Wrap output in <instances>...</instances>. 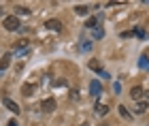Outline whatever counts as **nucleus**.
Masks as SVG:
<instances>
[{
	"label": "nucleus",
	"mask_w": 149,
	"mask_h": 126,
	"mask_svg": "<svg viewBox=\"0 0 149 126\" xmlns=\"http://www.w3.org/2000/svg\"><path fill=\"white\" fill-rule=\"evenodd\" d=\"M134 34H136L139 38H145V36H147V32H145V30H141V28H136V30H134Z\"/></svg>",
	"instance_id": "obj_20"
},
{
	"label": "nucleus",
	"mask_w": 149,
	"mask_h": 126,
	"mask_svg": "<svg viewBox=\"0 0 149 126\" xmlns=\"http://www.w3.org/2000/svg\"><path fill=\"white\" fill-rule=\"evenodd\" d=\"M17 15H30V9H28V6H17Z\"/></svg>",
	"instance_id": "obj_15"
},
{
	"label": "nucleus",
	"mask_w": 149,
	"mask_h": 126,
	"mask_svg": "<svg viewBox=\"0 0 149 126\" xmlns=\"http://www.w3.org/2000/svg\"><path fill=\"white\" fill-rule=\"evenodd\" d=\"M100 19H102V15H98V17H90V19H87V22H85V28H90V30H94V28H98Z\"/></svg>",
	"instance_id": "obj_7"
},
{
	"label": "nucleus",
	"mask_w": 149,
	"mask_h": 126,
	"mask_svg": "<svg viewBox=\"0 0 149 126\" xmlns=\"http://www.w3.org/2000/svg\"><path fill=\"white\" fill-rule=\"evenodd\" d=\"M90 69H92V71H96L98 75L102 73V69H100V64H98V62H90Z\"/></svg>",
	"instance_id": "obj_19"
},
{
	"label": "nucleus",
	"mask_w": 149,
	"mask_h": 126,
	"mask_svg": "<svg viewBox=\"0 0 149 126\" xmlns=\"http://www.w3.org/2000/svg\"><path fill=\"white\" fill-rule=\"evenodd\" d=\"M130 96L134 98V101H143V96H145V92H143V88H141V85H134V88L130 90Z\"/></svg>",
	"instance_id": "obj_5"
},
{
	"label": "nucleus",
	"mask_w": 149,
	"mask_h": 126,
	"mask_svg": "<svg viewBox=\"0 0 149 126\" xmlns=\"http://www.w3.org/2000/svg\"><path fill=\"white\" fill-rule=\"evenodd\" d=\"M2 105L11 111V113H15V116H19V111H22V109H19V105L15 101H11V98H2Z\"/></svg>",
	"instance_id": "obj_3"
},
{
	"label": "nucleus",
	"mask_w": 149,
	"mask_h": 126,
	"mask_svg": "<svg viewBox=\"0 0 149 126\" xmlns=\"http://www.w3.org/2000/svg\"><path fill=\"white\" fill-rule=\"evenodd\" d=\"M81 51H92V41H83L81 43Z\"/></svg>",
	"instance_id": "obj_17"
},
{
	"label": "nucleus",
	"mask_w": 149,
	"mask_h": 126,
	"mask_svg": "<svg viewBox=\"0 0 149 126\" xmlns=\"http://www.w3.org/2000/svg\"><path fill=\"white\" fill-rule=\"evenodd\" d=\"M15 54L17 56H26V54H28V45H24V47H15Z\"/></svg>",
	"instance_id": "obj_16"
},
{
	"label": "nucleus",
	"mask_w": 149,
	"mask_h": 126,
	"mask_svg": "<svg viewBox=\"0 0 149 126\" xmlns=\"http://www.w3.org/2000/svg\"><path fill=\"white\" fill-rule=\"evenodd\" d=\"M139 69H143V71L149 69V58H147V56H141V58H139Z\"/></svg>",
	"instance_id": "obj_11"
},
{
	"label": "nucleus",
	"mask_w": 149,
	"mask_h": 126,
	"mask_svg": "<svg viewBox=\"0 0 149 126\" xmlns=\"http://www.w3.org/2000/svg\"><path fill=\"white\" fill-rule=\"evenodd\" d=\"M2 26H4L6 30H11V32H13V30H17L22 24H19V17H17V15H9V17H4V19H2Z\"/></svg>",
	"instance_id": "obj_1"
},
{
	"label": "nucleus",
	"mask_w": 149,
	"mask_h": 126,
	"mask_svg": "<svg viewBox=\"0 0 149 126\" xmlns=\"http://www.w3.org/2000/svg\"><path fill=\"white\" fill-rule=\"evenodd\" d=\"M92 38H96V41H98V38H104V30L100 28V26H98V28H94L92 30Z\"/></svg>",
	"instance_id": "obj_10"
},
{
	"label": "nucleus",
	"mask_w": 149,
	"mask_h": 126,
	"mask_svg": "<svg viewBox=\"0 0 149 126\" xmlns=\"http://www.w3.org/2000/svg\"><path fill=\"white\" fill-rule=\"evenodd\" d=\"M113 92H121V83L115 81V83H113Z\"/></svg>",
	"instance_id": "obj_21"
},
{
	"label": "nucleus",
	"mask_w": 149,
	"mask_h": 126,
	"mask_svg": "<svg viewBox=\"0 0 149 126\" xmlns=\"http://www.w3.org/2000/svg\"><path fill=\"white\" fill-rule=\"evenodd\" d=\"M45 26H47V30H53V32H60V30H62V22H60V19H49Z\"/></svg>",
	"instance_id": "obj_6"
},
{
	"label": "nucleus",
	"mask_w": 149,
	"mask_h": 126,
	"mask_svg": "<svg viewBox=\"0 0 149 126\" xmlns=\"http://www.w3.org/2000/svg\"><path fill=\"white\" fill-rule=\"evenodd\" d=\"M6 126H17V120H9V124Z\"/></svg>",
	"instance_id": "obj_22"
},
{
	"label": "nucleus",
	"mask_w": 149,
	"mask_h": 126,
	"mask_svg": "<svg viewBox=\"0 0 149 126\" xmlns=\"http://www.w3.org/2000/svg\"><path fill=\"white\" fill-rule=\"evenodd\" d=\"M6 66H9V56H4L2 60H0V73H2V71L6 69Z\"/></svg>",
	"instance_id": "obj_18"
},
{
	"label": "nucleus",
	"mask_w": 149,
	"mask_h": 126,
	"mask_svg": "<svg viewBox=\"0 0 149 126\" xmlns=\"http://www.w3.org/2000/svg\"><path fill=\"white\" fill-rule=\"evenodd\" d=\"M147 109H149V103L147 101H139L136 103V113H145Z\"/></svg>",
	"instance_id": "obj_9"
},
{
	"label": "nucleus",
	"mask_w": 149,
	"mask_h": 126,
	"mask_svg": "<svg viewBox=\"0 0 149 126\" xmlns=\"http://www.w3.org/2000/svg\"><path fill=\"white\" fill-rule=\"evenodd\" d=\"M94 111H96L98 116H107V113H109V107L102 105V103H96V105H94Z\"/></svg>",
	"instance_id": "obj_8"
},
{
	"label": "nucleus",
	"mask_w": 149,
	"mask_h": 126,
	"mask_svg": "<svg viewBox=\"0 0 149 126\" xmlns=\"http://www.w3.org/2000/svg\"><path fill=\"white\" fill-rule=\"evenodd\" d=\"M22 92H24V94H26V96H32V92H34V85H30V83H26V85H24V88H22Z\"/></svg>",
	"instance_id": "obj_14"
},
{
	"label": "nucleus",
	"mask_w": 149,
	"mask_h": 126,
	"mask_svg": "<svg viewBox=\"0 0 149 126\" xmlns=\"http://www.w3.org/2000/svg\"><path fill=\"white\" fill-rule=\"evenodd\" d=\"M40 109H43L45 113H51V111L56 109V101H53V98H45V101L40 103Z\"/></svg>",
	"instance_id": "obj_4"
},
{
	"label": "nucleus",
	"mask_w": 149,
	"mask_h": 126,
	"mask_svg": "<svg viewBox=\"0 0 149 126\" xmlns=\"http://www.w3.org/2000/svg\"><path fill=\"white\" fill-rule=\"evenodd\" d=\"M117 111H119V116H121V118H126V120H130V118H132V116H130V111H128V109L124 107V105H119Z\"/></svg>",
	"instance_id": "obj_13"
},
{
	"label": "nucleus",
	"mask_w": 149,
	"mask_h": 126,
	"mask_svg": "<svg viewBox=\"0 0 149 126\" xmlns=\"http://www.w3.org/2000/svg\"><path fill=\"white\" fill-rule=\"evenodd\" d=\"M90 94L94 98H98L100 94H102V85H100L98 79H92V81H90Z\"/></svg>",
	"instance_id": "obj_2"
},
{
	"label": "nucleus",
	"mask_w": 149,
	"mask_h": 126,
	"mask_svg": "<svg viewBox=\"0 0 149 126\" xmlns=\"http://www.w3.org/2000/svg\"><path fill=\"white\" fill-rule=\"evenodd\" d=\"M74 13H77V15H87V13H90V6L87 4H79L77 9H74Z\"/></svg>",
	"instance_id": "obj_12"
}]
</instances>
